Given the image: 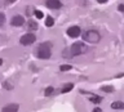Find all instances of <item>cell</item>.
<instances>
[{"mask_svg": "<svg viewBox=\"0 0 124 112\" xmlns=\"http://www.w3.org/2000/svg\"><path fill=\"white\" fill-rule=\"evenodd\" d=\"M50 53H52V44L50 42H43V44L39 45V49H38V57L39 58L48 59L50 57Z\"/></svg>", "mask_w": 124, "mask_h": 112, "instance_id": "cell-1", "label": "cell"}, {"mask_svg": "<svg viewBox=\"0 0 124 112\" xmlns=\"http://www.w3.org/2000/svg\"><path fill=\"white\" fill-rule=\"evenodd\" d=\"M70 52H71V56H79V54L87 52V46L84 42H75V44H72Z\"/></svg>", "mask_w": 124, "mask_h": 112, "instance_id": "cell-2", "label": "cell"}, {"mask_svg": "<svg viewBox=\"0 0 124 112\" xmlns=\"http://www.w3.org/2000/svg\"><path fill=\"white\" fill-rule=\"evenodd\" d=\"M84 39L89 42H98L101 36H100V34L97 32V31L91 30V31H87V32L84 34Z\"/></svg>", "mask_w": 124, "mask_h": 112, "instance_id": "cell-3", "label": "cell"}, {"mask_svg": "<svg viewBox=\"0 0 124 112\" xmlns=\"http://www.w3.org/2000/svg\"><path fill=\"white\" fill-rule=\"evenodd\" d=\"M35 40H36V37H35L34 34H25L19 41H21L22 45H30V44H32V42H35Z\"/></svg>", "mask_w": 124, "mask_h": 112, "instance_id": "cell-4", "label": "cell"}, {"mask_svg": "<svg viewBox=\"0 0 124 112\" xmlns=\"http://www.w3.org/2000/svg\"><path fill=\"white\" fill-rule=\"evenodd\" d=\"M80 34H81V30H80V27H78V26H72L67 30V35L70 37H78Z\"/></svg>", "mask_w": 124, "mask_h": 112, "instance_id": "cell-5", "label": "cell"}, {"mask_svg": "<svg viewBox=\"0 0 124 112\" xmlns=\"http://www.w3.org/2000/svg\"><path fill=\"white\" fill-rule=\"evenodd\" d=\"M45 4H46L48 8H50V9H60V8L62 7L60 0H46Z\"/></svg>", "mask_w": 124, "mask_h": 112, "instance_id": "cell-6", "label": "cell"}, {"mask_svg": "<svg viewBox=\"0 0 124 112\" xmlns=\"http://www.w3.org/2000/svg\"><path fill=\"white\" fill-rule=\"evenodd\" d=\"M23 23H25V19H23V17H21V15H14V17L12 18V25L13 26H22Z\"/></svg>", "mask_w": 124, "mask_h": 112, "instance_id": "cell-7", "label": "cell"}, {"mask_svg": "<svg viewBox=\"0 0 124 112\" xmlns=\"http://www.w3.org/2000/svg\"><path fill=\"white\" fill-rule=\"evenodd\" d=\"M18 108H19L18 104H8V106L3 107L1 111H3V112H17Z\"/></svg>", "mask_w": 124, "mask_h": 112, "instance_id": "cell-8", "label": "cell"}, {"mask_svg": "<svg viewBox=\"0 0 124 112\" xmlns=\"http://www.w3.org/2000/svg\"><path fill=\"white\" fill-rule=\"evenodd\" d=\"M111 108H112V110H124V102L116 100V102L111 103Z\"/></svg>", "mask_w": 124, "mask_h": 112, "instance_id": "cell-9", "label": "cell"}, {"mask_svg": "<svg viewBox=\"0 0 124 112\" xmlns=\"http://www.w3.org/2000/svg\"><path fill=\"white\" fill-rule=\"evenodd\" d=\"M72 88H74V85H72V84H66L65 86L61 89V93H69Z\"/></svg>", "mask_w": 124, "mask_h": 112, "instance_id": "cell-10", "label": "cell"}, {"mask_svg": "<svg viewBox=\"0 0 124 112\" xmlns=\"http://www.w3.org/2000/svg\"><path fill=\"white\" fill-rule=\"evenodd\" d=\"M54 25V19L52 17H46L45 18V26H48V27H52Z\"/></svg>", "mask_w": 124, "mask_h": 112, "instance_id": "cell-11", "label": "cell"}, {"mask_svg": "<svg viewBox=\"0 0 124 112\" xmlns=\"http://www.w3.org/2000/svg\"><path fill=\"white\" fill-rule=\"evenodd\" d=\"M89 100H91V102H93V103H100L101 100H102V98H101V97H98V95H92L91 98H89Z\"/></svg>", "mask_w": 124, "mask_h": 112, "instance_id": "cell-12", "label": "cell"}, {"mask_svg": "<svg viewBox=\"0 0 124 112\" xmlns=\"http://www.w3.org/2000/svg\"><path fill=\"white\" fill-rule=\"evenodd\" d=\"M29 27H30V28H32V30H36L38 25H36V22H35V21H31V19H30V21H29Z\"/></svg>", "mask_w": 124, "mask_h": 112, "instance_id": "cell-13", "label": "cell"}, {"mask_svg": "<svg viewBox=\"0 0 124 112\" xmlns=\"http://www.w3.org/2000/svg\"><path fill=\"white\" fill-rule=\"evenodd\" d=\"M101 90H103L106 93H112V91H114V88H112V86H102V88H101Z\"/></svg>", "mask_w": 124, "mask_h": 112, "instance_id": "cell-14", "label": "cell"}, {"mask_svg": "<svg viewBox=\"0 0 124 112\" xmlns=\"http://www.w3.org/2000/svg\"><path fill=\"white\" fill-rule=\"evenodd\" d=\"M53 91H54V89H53V86H48V88L45 89V95H46V97H49V95L52 94Z\"/></svg>", "mask_w": 124, "mask_h": 112, "instance_id": "cell-15", "label": "cell"}, {"mask_svg": "<svg viewBox=\"0 0 124 112\" xmlns=\"http://www.w3.org/2000/svg\"><path fill=\"white\" fill-rule=\"evenodd\" d=\"M71 68H72V67H71L70 64H62L61 67H60L61 71H69V70H71Z\"/></svg>", "mask_w": 124, "mask_h": 112, "instance_id": "cell-16", "label": "cell"}, {"mask_svg": "<svg viewBox=\"0 0 124 112\" xmlns=\"http://www.w3.org/2000/svg\"><path fill=\"white\" fill-rule=\"evenodd\" d=\"M4 22H5V15H4L3 13H0V26H3Z\"/></svg>", "mask_w": 124, "mask_h": 112, "instance_id": "cell-17", "label": "cell"}, {"mask_svg": "<svg viewBox=\"0 0 124 112\" xmlns=\"http://www.w3.org/2000/svg\"><path fill=\"white\" fill-rule=\"evenodd\" d=\"M35 15H36V18H43V12L35 10Z\"/></svg>", "mask_w": 124, "mask_h": 112, "instance_id": "cell-18", "label": "cell"}, {"mask_svg": "<svg viewBox=\"0 0 124 112\" xmlns=\"http://www.w3.org/2000/svg\"><path fill=\"white\" fill-rule=\"evenodd\" d=\"M118 9H119L120 12H123V10H124V5H123V4H120V5H119V8H118Z\"/></svg>", "mask_w": 124, "mask_h": 112, "instance_id": "cell-19", "label": "cell"}, {"mask_svg": "<svg viewBox=\"0 0 124 112\" xmlns=\"http://www.w3.org/2000/svg\"><path fill=\"white\" fill-rule=\"evenodd\" d=\"M13 1H16V0H5V4H12Z\"/></svg>", "mask_w": 124, "mask_h": 112, "instance_id": "cell-20", "label": "cell"}, {"mask_svg": "<svg viewBox=\"0 0 124 112\" xmlns=\"http://www.w3.org/2000/svg\"><path fill=\"white\" fill-rule=\"evenodd\" d=\"M97 1H98L100 4H103V3H106V1H107V0H97Z\"/></svg>", "mask_w": 124, "mask_h": 112, "instance_id": "cell-21", "label": "cell"}, {"mask_svg": "<svg viewBox=\"0 0 124 112\" xmlns=\"http://www.w3.org/2000/svg\"><path fill=\"white\" fill-rule=\"evenodd\" d=\"M101 111H102L101 108H96V110H94V112H101Z\"/></svg>", "mask_w": 124, "mask_h": 112, "instance_id": "cell-22", "label": "cell"}, {"mask_svg": "<svg viewBox=\"0 0 124 112\" xmlns=\"http://www.w3.org/2000/svg\"><path fill=\"white\" fill-rule=\"evenodd\" d=\"M1 63H3V61H1V59H0V64H1Z\"/></svg>", "mask_w": 124, "mask_h": 112, "instance_id": "cell-23", "label": "cell"}]
</instances>
